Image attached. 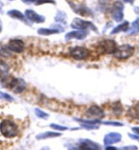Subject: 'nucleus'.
Instances as JSON below:
<instances>
[{
  "mask_svg": "<svg viewBox=\"0 0 139 150\" xmlns=\"http://www.w3.org/2000/svg\"><path fill=\"white\" fill-rule=\"evenodd\" d=\"M0 132L6 138L14 137L19 132L18 125L12 120L6 119L0 123Z\"/></svg>",
  "mask_w": 139,
  "mask_h": 150,
  "instance_id": "nucleus-1",
  "label": "nucleus"
},
{
  "mask_svg": "<svg viewBox=\"0 0 139 150\" xmlns=\"http://www.w3.org/2000/svg\"><path fill=\"white\" fill-rule=\"evenodd\" d=\"M135 50L133 46L129 44H123L117 47L114 52V57L118 59H127L130 58L134 54Z\"/></svg>",
  "mask_w": 139,
  "mask_h": 150,
  "instance_id": "nucleus-2",
  "label": "nucleus"
},
{
  "mask_svg": "<svg viewBox=\"0 0 139 150\" xmlns=\"http://www.w3.org/2000/svg\"><path fill=\"white\" fill-rule=\"evenodd\" d=\"M115 41L111 39H104L98 43L97 46V51L101 54H114L117 49Z\"/></svg>",
  "mask_w": 139,
  "mask_h": 150,
  "instance_id": "nucleus-3",
  "label": "nucleus"
},
{
  "mask_svg": "<svg viewBox=\"0 0 139 150\" xmlns=\"http://www.w3.org/2000/svg\"><path fill=\"white\" fill-rule=\"evenodd\" d=\"M6 87L15 93H21L26 88V84L23 79L12 78L6 83Z\"/></svg>",
  "mask_w": 139,
  "mask_h": 150,
  "instance_id": "nucleus-4",
  "label": "nucleus"
},
{
  "mask_svg": "<svg viewBox=\"0 0 139 150\" xmlns=\"http://www.w3.org/2000/svg\"><path fill=\"white\" fill-rule=\"evenodd\" d=\"M71 27L76 30H86L90 28L94 32H98L96 26L94 25L92 22L84 21V20L79 18H75L73 20L71 24Z\"/></svg>",
  "mask_w": 139,
  "mask_h": 150,
  "instance_id": "nucleus-5",
  "label": "nucleus"
},
{
  "mask_svg": "<svg viewBox=\"0 0 139 150\" xmlns=\"http://www.w3.org/2000/svg\"><path fill=\"white\" fill-rule=\"evenodd\" d=\"M70 55L76 60H83L89 56L90 51L86 47L77 46L70 50Z\"/></svg>",
  "mask_w": 139,
  "mask_h": 150,
  "instance_id": "nucleus-6",
  "label": "nucleus"
},
{
  "mask_svg": "<svg viewBox=\"0 0 139 150\" xmlns=\"http://www.w3.org/2000/svg\"><path fill=\"white\" fill-rule=\"evenodd\" d=\"M124 9L123 4L121 1H117L115 2L113 5V7L111 8V14L113 19L117 23H120L123 20L124 14L123 11Z\"/></svg>",
  "mask_w": 139,
  "mask_h": 150,
  "instance_id": "nucleus-7",
  "label": "nucleus"
},
{
  "mask_svg": "<svg viewBox=\"0 0 139 150\" xmlns=\"http://www.w3.org/2000/svg\"><path fill=\"white\" fill-rule=\"evenodd\" d=\"M79 149L84 150H98L101 149V146L98 143L88 139H80L79 140Z\"/></svg>",
  "mask_w": 139,
  "mask_h": 150,
  "instance_id": "nucleus-8",
  "label": "nucleus"
},
{
  "mask_svg": "<svg viewBox=\"0 0 139 150\" xmlns=\"http://www.w3.org/2000/svg\"><path fill=\"white\" fill-rule=\"evenodd\" d=\"M8 47L12 52L20 54L25 50V43L21 39H11L8 44Z\"/></svg>",
  "mask_w": 139,
  "mask_h": 150,
  "instance_id": "nucleus-9",
  "label": "nucleus"
},
{
  "mask_svg": "<svg viewBox=\"0 0 139 150\" xmlns=\"http://www.w3.org/2000/svg\"><path fill=\"white\" fill-rule=\"evenodd\" d=\"M25 14L26 18L29 21L32 22V23L40 24L44 23L46 21L45 16L37 14V12H35L33 10H26Z\"/></svg>",
  "mask_w": 139,
  "mask_h": 150,
  "instance_id": "nucleus-10",
  "label": "nucleus"
},
{
  "mask_svg": "<svg viewBox=\"0 0 139 150\" xmlns=\"http://www.w3.org/2000/svg\"><path fill=\"white\" fill-rule=\"evenodd\" d=\"M122 139V135L119 133H109L106 134L104 137V144L105 145H111L112 144H115L118 142H120Z\"/></svg>",
  "mask_w": 139,
  "mask_h": 150,
  "instance_id": "nucleus-11",
  "label": "nucleus"
},
{
  "mask_svg": "<svg viewBox=\"0 0 139 150\" xmlns=\"http://www.w3.org/2000/svg\"><path fill=\"white\" fill-rule=\"evenodd\" d=\"M88 35V32L83 30H77L67 33L65 35V38L67 41L71 39H78V40H83Z\"/></svg>",
  "mask_w": 139,
  "mask_h": 150,
  "instance_id": "nucleus-12",
  "label": "nucleus"
},
{
  "mask_svg": "<svg viewBox=\"0 0 139 150\" xmlns=\"http://www.w3.org/2000/svg\"><path fill=\"white\" fill-rule=\"evenodd\" d=\"M64 31V28L61 25L54 26V28H40L37 30V33L43 36H48L53 34H57L58 33Z\"/></svg>",
  "mask_w": 139,
  "mask_h": 150,
  "instance_id": "nucleus-13",
  "label": "nucleus"
},
{
  "mask_svg": "<svg viewBox=\"0 0 139 150\" xmlns=\"http://www.w3.org/2000/svg\"><path fill=\"white\" fill-rule=\"evenodd\" d=\"M87 114L90 117L96 118H102L105 116V112L103 109L98 105H94L90 107L87 110Z\"/></svg>",
  "mask_w": 139,
  "mask_h": 150,
  "instance_id": "nucleus-14",
  "label": "nucleus"
},
{
  "mask_svg": "<svg viewBox=\"0 0 139 150\" xmlns=\"http://www.w3.org/2000/svg\"><path fill=\"white\" fill-rule=\"evenodd\" d=\"M71 5V7L75 13H77L81 16H88L89 15L92 14L91 10L89 8H87L86 6H82V5H76L73 3H69Z\"/></svg>",
  "mask_w": 139,
  "mask_h": 150,
  "instance_id": "nucleus-15",
  "label": "nucleus"
},
{
  "mask_svg": "<svg viewBox=\"0 0 139 150\" xmlns=\"http://www.w3.org/2000/svg\"><path fill=\"white\" fill-rule=\"evenodd\" d=\"M62 135V134L60 133H57V132H53V131H46L45 133H39L36 135L35 138L37 140H43V139H47L50 138H55L58 137Z\"/></svg>",
  "mask_w": 139,
  "mask_h": 150,
  "instance_id": "nucleus-16",
  "label": "nucleus"
},
{
  "mask_svg": "<svg viewBox=\"0 0 139 150\" xmlns=\"http://www.w3.org/2000/svg\"><path fill=\"white\" fill-rule=\"evenodd\" d=\"M127 114L134 120H139V103L132 105L128 110Z\"/></svg>",
  "mask_w": 139,
  "mask_h": 150,
  "instance_id": "nucleus-17",
  "label": "nucleus"
},
{
  "mask_svg": "<svg viewBox=\"0 0 139 150\" xmlns=\"http://www.w3.org/2000/svg\"><path fill=\"white\" fill-rule=\"evenodd\" d=\"M130 23L128 21H124L123 23H121L120 25H118L113 28L111 31V35H115L120 32H126L129 30Z\"/></svg>",
  "mask_w": 139,
  "mask_h": 150,
  "instance_id": "nucleus-18",
  "label": "nucleus"
},
{
  "mask_svg": "<svg viewBox=\"0 0 139 150\" xmlns=\"http://www.w3.org/2000/svg\"><path fill=\"white\" fill-rule=\"evenodd\" d=\"M54 21H56V23L65 24V25H66L67 21V14H66L65 12H63V11H58L56 16L54 17Z\"/></svg>",
  "mask_w": 139,
  "mask_h": 150,
  "instance_id": "nucleus-19",
  "label": "nucleus"
},
{
  "mask_svg": "<svg viewBox=\"0 0 139 150\" xmlns=\"http://www.w3.org/2000/svg\"><path fill=\"white\" fill-rule=\"evenodd\" d=\"M7 14L9 16L14 19H18L19 21H25V16L22 14V13L20 12V11L17 10H12L8 11L7 12Z\"/></svg>",
  "mask_w": 139,
  "mask_h": 150,
  "instance_id": "nucleus-20",
  "label": "nucleus"
},
{
  "mask_svg": "<svg viewBox=\"0 0 139 150\" xmlns=\"http://www.w3.org/2000/svg\"><path fill=\"white\" fill-rule=\"evenodd\" d=\"M21 1L26 4H35L36 6L43 4H55L54 0H21Z\"/></svg>",
  "mask_w": 139,
  "mask_h": 150,
  "instance_id": "nucleus-21",
  "label": "nucleus"
},
{
  "mask_svg": "<svg viewBox=\"0 0 139 150\" xmlns=\"http://www.w3.org/2000/svg\"><path fill=\"white\" fill-rule=\"evenodd\" d=\"M128 33L130 35L139 33V18L132 23V27L129 28Z\"/></svg>",
  "mask_w": 139,
  "mask_h": 150,
  "instance_id": "nucleus-22",
  "label": "nucleus"
},
{
  "mask_svg": "<svg viewBox=\"0 0 139 150\" xmlns=\"http://www.w3.org/2000/svg\"><path fill=\"white\" fill-rule=\"evenodd\" d=\"M123 106L120 101H117V102L114 103L112 107V110L113 112L117 116H120L122 114L123 112Z\"/></svg>",
  "mask_w": 139,
  "mask_h": 150,
  "instance_id": "nucleus-23",
  "label": "nucleus"
},
{
  "mask_svg": "<svg viewBox=\"0 0 139 150\" xmlns=\"http://www.w3.org/2000/svg\"><path fill=\"white\" fill-rule=\"evenodd\" d=\"M8 66L3 62H0V77L1 78H6V75L8 73Z\"/></svg>",
  "mask_w": 139,
  "mask_h": 150,
  "instance_id": "nucleus-24",
  "label": "nucleus"
},
{
  "mask_svg": "<svg viewBox=\"0 0 139 150\" xmlns=\"http://www.w3.org/2000/svg\"><path fill=\"white\" fill-rule=\"evenodd\" d=\"M35 114L38 118H42V119H46L47 118L49 117V114L46 113V112H43V110H41L39 108H35Z\"/></svg>",
  "mask_w": 139,
  "mask_h": 150,
  "instance_id": "nucleus-25",
  "label": "nucleus"
},
{
  "mask_svg": "<svg viewBox=\"0 0 139 150\" xmlns=\"http://www.w3.org/2000/svg\"><path fill=\"white\" fill-rule=\"evenodd\" d=\"M77 122H79L81 123H85V124H91V125H97L99 123H101V120L98 119L95 120H84V119H79V118H74Z\"/></svg>",
  "mask_w": 139,
  "mask_h": 150,
  "instance_id": "nucleus-26",
  "label": "nucleus"
},
{
  "mask_svg": "<svg viewBox=\"0 0 139 150\" xmlns=\"http://www.w3.org/2000/svg\"><path fill=\"white\" fill-rule=\"evenodd\" d=\"M50 127L54 130H56V131H65L68 130V127H65V126L58 125V124H55V123H52V124H50Z\"/></svg>",
  "mask_w": 139,
  "mask_h": 150,
  "instance_id": "nucleus-27",
  "label": "nucleus"
},
{
  "mask_svg": "<svg viewBox=\"0 0 139 150\" xmlns=\"http://www.w3.org/2000/svg\"><path fill=\"white\" fill-rule=\"evenodd\" d=\"M0 56L3 57H9L11 56L10 50L8 49V47H1L0 48Z\"/></svg>",
  "mask_w": 139,
  "mask_h": 150,
  "instance_id": "nucleus-28",
  "label": "nucleus"
},
{
  "mask_svg": "<svg viewBox=\"0 0 139 150\" xmlns=\"http://www.w3.org/2000/svg\"><path fill=\"white\" fill-rule=\"evenodd\" d=\"M103 125H108V126H113V127H123V124L120 122H114V121H106V122H103Z\"/></svg>",
  "mask_w": 139,
  "mask_h": 150,
  "instance_id": "nucleus-29",
  "label": "nucleus"
},
{
  "mask_svg": "<svg viewBox=\"0 0 139 150\" xmlns=\"http://www.w3.org/2000/svg\"><path fill=\"white\" fill-rule=\"evenodd\" d=\"M81 126L84 129L87 130H93V129H98L99 126L96 125H91V124H85V123H81Z\"/></svg>",
  "mask_w": 139,
  "mask_h": 150,
  "instance_id": "nucleus-30",
  "label": "nucleus"
},
{
  "mask_svg": "<svg viewBox=\"0 0 139 150\" xmlns=\"http://www.w3.org/2000/svg\"><path fill=\"white\" fill-rule=\"evenodd\" d=\"M0 94H1V96L3 97L4 98H5L6 100H7L10 101H12L14 100V99H13L12 97H11L10 95H8V93H2V92L0 91Z\"/></svg>",
  "mask_w": 139,
  "mask_h": 150,
  "instance_id": "nucleus-31",
  "label": "nucleus"
},
{
  "mask_svg": "<svg viewBox=\"0 0 139 150\" xmlns=\"http://www.w3.org/2000/svg\"><path fill=\"white\" fill-rule=\"evenodd\" d=\"M120 149H138L137 146L136 145H128V146H125V147H122L120 148Z\"/></svg>",
  "mask_w": 139,
  "mask_h": 150,
  "instance_id": "nucleus-32",
  "label": "nucleus"
},
{
  "mask_svg": "<svg viewBox=\"0 0 139 150\" xmlns=\"http://www.w3.org/2000/svg\"><path fill=\"white\" fill-rule=\"evenodd\" d=\"M128 134L129 137L132 139L136 140V141H137V142H139V135H138V134H131V133H128Z\"/></svg>",
  "mask_w": 139,
  "mask_h": 150,
  "instance_id": "nucleus-33",
  "label": "nucleus"
},
{
  "mask_svg": "<svg viewBox=\"0 0 139 150\" xmlns=\"http://www.w3.org/2000/svg\"><path fill=\"white\" fill-rule=\"evenodd\" d=\"M132 131L134 132V133H135L136 134H137L139 135V127H132Z\"/></svg>",
  "mask_w": 139,
  "mask_h": 150,
  "instance_id": "nucleus-34",
  "label": "nucleus"
},
{
  "mask_svg": "<svg viewBox=\"0 0 139 150\" xmlns=\"http://www.w3.org/2000/svg\"><path fill=\"white\" fill-rule=\"evenodd\" d=\"M105 149H108V150H109V149H111V150H115V149H117V148H116V147H112V146H107V147L105 148Z\"/></svg>",
  "mask_w": 139,
  "mask_h": 150,
  "instance_id": "nucleus-35",
  "label": "nucleus"
},
{
  "mask_svg": "<svg viewBox=\"0 0 139 150\" xmlns=\"http://www.w3.org/2000/svg\"><path fill=\"white\" fill-rule=\"evenodd\" d=\"M134 12H136V14H139V7H136L134 8Z\"/></svg>",
  "mask_w": 139,
  "mask_h": 150,
  "instance_id": "nucleus-36",
  "label": "nucleus"
},
{
  "mask_svg": "<svg viewBox=\"0 0 139 150\" xmlns=\"http://www.w3.org/2000/svg\"><path fill=\"white\" fill-rule=\"evenodd\" d=\"M3 6H4V4H3V3H1V1H0V13H1V10H2V8H3Z\"/></svg>",
  "mask_w": 139,
  "mask_h": 150,
  "instance_id": "nucleus-37",
  "label": "nucleus"
},
{
  "mask_svg": "<svg viewBox=\"0 0 139 150\" xmlns=\"http://www.w3.org/2000/svg\"><path fill=\"white\" fill-rule=\"evenodd\" d=\"M123 2H125V3H128V2L130 1V0H122Z\"/></svg>",
  "mask_w": 139,
  "mask_h": 150,
  "instance_id": "nucleus-38",
  "label": "nucleus"
},
{
  "mask_svg": "<svg viewBox=\"0 0 139 150\" xmlns=\"http://www.w3.org/2000/svg\"><path fill=\"white\" fill-rule=\"evenodd\" d=\"M1 31V24H0V32Z\"/></svg>",
  "mask_w": 139,
  "mask_h": 150,
  "instance_id": "nucleus-39",
  "label": "nucleus"
},
{
  "mask_svg": "<svg viewBox=\"0 0 139 150\" xmlns=\"http://www.w3.org/2000/svg\"><path fill=\"white\" fill-rule=\"evenodd\" d=\"M9 1H13V0H9Z\"/></svg>",
  "mask_w": 139,
  "mask_h": 150,
  "instance_id": "nucleus-40",
  "label": "nucleus"
}]
</instances>
